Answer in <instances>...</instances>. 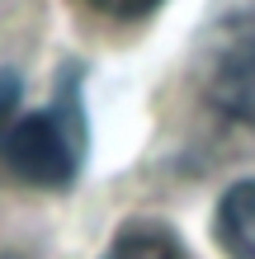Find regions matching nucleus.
Returning a JSON list of instances; mask_svg holds the SVG:
<instances>
[{
    "mask_svg": "<svg viewBox=\"0 0 255 259\" xmlns=\"http://www.w3.org/2000/svg\"><path fill=\"white\" fill-rule=\"evenodd\" d=\"M85 156V127L76 99H57L52 109L24 113L10 85H0V160L28 184H71Z\"/></svg>",
    "mask_w": 255,
    "mask_h": 259,
    "instance_id": "f257e3e1",
    "label": "nucleus"
},
{
    "mask_svg": "<svg viewBox=\"0 0 255 259\" xmlns=\"http://www.w3.org/2000/svg\"><path fill=\"white\" fill-rule=\"evenodd\" d=\"M203 95L222 118L255 127V10L222 19L217 48L208 57Z\"/></svg>",
    "mask_w": 255,
    "mask_h": 259,
    "instance_id": "f03ea898",
    "label": "nucleus"
},
{
    "mask_svg": "<svg viewBox=\"0 0 255 259\" xmlns=\"http://www.w3.org/2000/svg\"><path fill=\"white\" fill-rule=\"evenodd\" d=\"M213 226L227 259H255V179H241L222 193Z\"/></svg>",
    "mask_w": 255,
    "mask_h": 259,
    "instance_id": "7ed1b4c3",
    "label": "nucleus"
},
{
    "mask_svg": "<svg viewBox=\"0 0 255 259\" xmlns=\"http://www.w3.org/2000/svg\"><path fill=\"white\" fill-rule=\"evenodd\" d=\"M104 259H189V254L179 250V240L166 236L161 226H128V231H118V240L104 250Z\"/></svg>",
    "mask_w": 255,
    "mask_h": 259,
    "instance_id": "20e7f679",
    "label": "nucleus"
},
{
    "mask_svg": "<svg viewBox=\"0 0 255 259\" xmlns=\"http://www.w3.org/2000/svg\"><path fill=\"white\" fill-rule=\"evenodd\" d=\"M99 14H109V19H142V14H152L161 0H90Z\"/></svg>",
    "mask_w": 255,
    "mask_h": 259,
    "instance_id": "39448f33",
    "label": "nucleus"
}]
</instances>
